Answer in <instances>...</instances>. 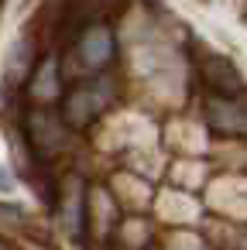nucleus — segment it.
<instances>
[{
    "label": "nucleus",
    "instance_id": "obj_1",
    "mask_svg": "<svg viewBox=\"0 0 247 250\" xmlns=\"http://www.w3.org/2000/svg\"><path fill=\"white\" fill-rule=\"evenodd\" d=\"M103 83H96V86H83V89H72L69 96H66V106H62V117H66V124H72V127H86L90 120H96V113L103 110V103H107V89H100Z\"/></svg>",
    "mask_w": 247,
    "mask_h": 250
},
{
    "label": "nucleus",
    "instance_id": "obj_2",
    "mask_svg": "<svg viewBox=\"0 0 247 250\" xmlns=\"http://www.w3.org/2000/svg\"><path fill=\"white\" fill-rule=\"evenodd\" d=\"M79 55H83V62H86L90 69H103V65L113 59V38H110V31H107V28L86 31V38H83V45H79Z\"/></svg>",
    "mask_w": 247,
    "mask_h": 250
},
{
    "label": "nucleus",
    "instance_id": "obj_3",
    "mask_svg": "<svg viewBox=\"0 0 247 250\" xmlns=\"http://www.w3.org/2000/svg\"><path fill=\"white\" fill-rule=\"evenodd\" d=\"M202 79L213 86V89H220L223 96L230 93V96H237L240 93V76L230 69V62L226 59H220V55H209L206 62H202Z\"/></svg>",
    "mask_w": 247,
    "mask_h": 250
}]
</instances>
